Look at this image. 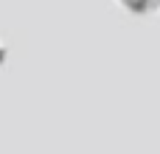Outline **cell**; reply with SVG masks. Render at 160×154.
Instances as JSON below:
<instances>
[{
  "mask_svg": "<svg viewBox=\"0 0 160 154\" xmlns=\"http://www.w3.org/2000/svg\"><path fill=\"white\" fill-rule=\"evenodd\" d=\"M124 11L135 14V17H152L160 14V0H115Z\"/></svg>",
  "mask_w": 160,
  "mask_h": 154,
  "instance_id": "cell-1",
  "label": "cell"
},
{
  "mask_svg": "<svg viewBox=\"0 0 160 154\" xmlns=\"http://www.w3.org/2000/svg\"><path fill=\"white\" fill-rule=\"evenodd\" d=\"M3 59H6V45L0 42V65H3Z\"/></svg>",
  "mask_w": 160,
  "mask_h": 154,
  "instance_id": "cell-2",
  "label": "cell"
}]
</instances>
